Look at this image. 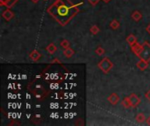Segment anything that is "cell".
<instances>
[{"label": "cell", "instance_id": "6da1fadb", "mask_svg": "<svg viewBox=\"0 0 150 126\" xmlns=\"http://www.w3.org/2000/svg\"><path fill=\"white\" fill-rule=\"evenodd\" d=\"M47 11L61 25L65 26L79 12V6L70 0H55L47 8Z\"/></svg>", "mask_w": 150, "mask_h": 126}, {"label": "cell", "instance_id": "7a4b0ae2", "mask_svg": "<svg viewBox=\"0 0 150 126\" xmlns=\"http://www.w3.org/2000/svg\"><path fill=\"white\" fill-rule=\"evenodd\" d=\"M98 67L99 69H101L103 71V73L105 74H108L112 68H113V63L110 61V59L108 57H105L98 64Z\"/></svg>", "mask_w": 150, "mask_h": 126}, {"label": "cell", "instance_id": "3957f363", "mask_svg": "<svg viewBox=\"0 0 150 126\" xmlns=\"http://www.w3.org/2000/svg\"><path fill=\"white\" fill-rule=\"evenodd\" d=\"M137 57L140 60H145L147 61H150V44L148 41H145L142 44V50Z\"/></svg>", "mask_w": 150, "mask_h": 126}, {"label": "cell", "instance_id": "277c9868", "mask_svg": "<svg viewBox=\"0 0 150 126\" xmlns=\"http://www.w3.org/2000/svg\"><path fill=\"white\" fill-rule=\"evenodd\" d=\"M129 99H130V102L132 103V107L133 108L138 107L141 104V103H142L140 97H138V96L136 94H134V93H133V94H131L129 96Z\"/></svg>", "mask_w": 150, "mask_h": 126}, {"label": "cell", "instance_id": "5b68a950", "mask_svg": "<svg viewBox=\"0 0 150 126\" xmlns=\"http://www.w3.org/2000/svg\"><path fill=\"white\" fill-rule=\"evenodd\" d=\"M131 46L132 52H133L136 56H138V55L140 54V53L142 52V44L141 45V44H139L138 42L134 43V45H132V46Z\"/></svg>", "mask_w": 150, "mask_h": 126}, {"label": "cell", "instance_id": "8992f818", "mask_svg": "<svg viewBox=\"0 0 150 126\" xmlns=\"http://www.w3.org/2000/svg\"><path fill=\"white\" fill-rule=\"evenodd\" d=\"M107 100H108V102H109L111 104L116 105V104L119 103V101H120V96H118L117 93H112V95H110V96L107 97Z\"/></svg>", "mask_w": 150, "mask_h": 126}, {"label": "cell", "instance_id": "52a82bcc", "mask_svg": "<svg viewBox=\"0 0 150 126\" xmlns=\"http://www.w3.org/2000/svg\"><path fill=\"white\" fill-rule=\"evenodd\" d=\"M29 58L33 61H38L41 58V54L40 53V52L38 50H33L29 53Z\"/></svg>", "mask_w": 150, "mask_h": 126}, {"label": "cell", "instance_id": "ba28073f", "mask_svg": "<svg viewBox=\"0 0 150 126\" xmlns=\"http://www.w3.org/2000/svg\"><path fill=\"white\" fill-rule=\"evenodd\" d=\"M2 17L6 20V21H10L11 19H12L14 18V13L10 10V9H6L3 13H2Z\"/></svg>", "mask_w": 150, "mask_h": 126}, {"label": "cell", "instance_id": "9c48e42d", "mask_svg": "<svg viewBox=\"0 0 150 126\" xmlns=\"http://www.w3.org/2000/svg\"><path fill=\"white\" fill-rule=\"evenodd\" d=\"M149 61H147L145 60H140L137 64H136V67L141 70V71H144L146 70L148 68H149Z\"/></svg>", "mask_w": 150, "mask_h": 126}, {"label": "cell", "instance_id": "30bf717a", "mask_svg": "<svg viewBox=\"0 0 150 126\" xmlns=\"http://www.w3.org/2000/svg\"><path fill=\"white\" fill-rule=\"evenodd\" d=\"M46 50L48 53L50 54H54L56 51H57V46H55V45L54 43H50L47 47H46Z\"/></svg>", "mask_w": 150, "mask_h": 126}, {"label": "cell", "instance_id": "8fae6325", "mask_svg": "<svg viewBox=\"0 0 150 126\" xmlns=\"http://www.w3.org/2000/svg\"><path fill=\"white\" fill-rule=\"evenodd\" d=\"M131 17H132V18H133L134 21L138 22V21H140V20L142 18V14L139 11H134L132 13Z\"/></svg>", "mask_w": 150, "mask_h": 126}, {"label": "cell", "instance_id": "7c38bea8", "mask_svg": "<svg viewBox=\"0 0 150 126\" xmlns=\"http://www.w3.org/2000/svg\"><path fill=\"white\" fill-rule=\"evenodd\" d=\"M121 105L123 106V108L125 109H129L132 107V103L130 102V99H129V96L128 97H125L122 102H121Z\"/></svg>", "mask_w": 150, "mask_h": 126}, {"label": "cell", "instance_id": "4fadbf2b", "mask_svg": "<svg viewBox=\"0 0 150 126\" xmlns=\"http://www.w3.org/2000/svg\"><path fill=\"white\" fill-rule=\"evenodd\" d=\"M135 120H136V122L138 124H142L147 120V118H146V116L143 113H138L136 115V117H135Z\"/></svg>", "mask_w": 150, "mask_h": 126}, {"label": "cell", "instance_id": "5bb4252c", "mask_svg": "<svg viewBox=\"0 0 150 126\" xmlns=\"http://www.w3.org/2000/svg\"><path fill=\"white\" fill-rule=\"evenodd\" d=\"M126 40H127V42L130 46H132V45H134V43L137 42V37H136L135 35H134V34H130V35L127 36V38Z\"/></svg>", "mask_w": 150, "mask_h": 126}, {"label": "cell", "instance_id": "9a60e30c", "mask_svg": "<svg viewBox=\"0 0 150 126\" xmlns=\"http://www.w3.org/2000/svg\"><path fill=\"white\" fill-rule=\"evenodd\" d=\"M63 54H64V56H65L66 58H71V57L75 54V51H74L72 48L68 47V48H66V49L63 51Z\"/></svg>", "mask_w": 150, "mask_h": 126}, {"label": "cell", "instance_id": "2e32d148", "mask_svg": "<svg viewBox=\"0 0 150 126\" xmlns=\"http://www.w3.org/2000/svg\"><path fill=\"white\" fill-rule=\"evenodd\" d=\"M120 26V23L117 19H113L110 22V28H112V30H117Z\"/></svg>", "mask_w": 150, "mask_h": 126}, {"label": "cell", "instance_id": "e0dca14e", "mask_svg": "<svg viewBox=\"0 0 150 126\" xmlns=\"http://www.w3.org/2000/svg\"><path fill=\"white\" fill-rule=\"evenodd\" d=\"M90 31H91V32L93 35H96V34H98V33L100 32V29H99V27H98V25H92V26L90 28Z\"/></svg>", "mask_w": 150, "mask_h": 126}, {"label": "cell", "instance_id": "ac0fdd59", "mask_svg": "<svg viewBox=\"0 0 150 126\" xmlns=\"http://www.w3.org/2000/svg\"><path fill=\"white\" fill-rule=\"evenodd\" d=\"M18 0H8L5 4H4V6H5L6 8H8V9H10V8H11L17 2H18Z\"/></svg>", "mask_w": 150, "mask_h": 126}, {"label": "cell", "instance_id": "d6986e66", "mask_svg": "<svg viewBox=\"0 0 150 126\" xmlns=\"http://www.w3.org/2000/svg\"><path fill=\"white\" fill-rule=\"evenodd\" d=\"M60 45H61V46H62V48L66 49V48L69 47V46H70V43H69V41L68 39H63V40H62V41H61Z\"/></svg>", "mask_w": 150, "mask_h": 126}, {"label": "cell", "instance_id": "ffe728a7", "mask_svg": "<svg viewBox=\"0 0 150 126\" xmlns=\"http://www.w3.org/2000/svg\"><path fill=\"white\" fill-rule=\"evenodd\" d=\"M95 52H96V53H97L98 55L101 56V55H103V54L105 53V50L102 46H98V47L95 50Z\"/></svg>", "mask_w": 150, "mask_h": 126}, {"label": "cell", "instance_id": "44dd1931", "mask_svg": "<svg viewBox=\"0 0 150 126\" xmlns=\"http://www.w3.org/2000/svg\"><path fill=\"white\" fill-rule=\"evenodd\" d=\"M100 0H88V2L92 5V6H95V5H97L98 4V2H99Z\"/></svg>", "mask_w": 150, "mask_h": 126}, {"label": "cell", "instance_id": "7402d4cb", "mask_svg": "<svg viewBox=\"0 0 150 126\" xmlns=\"http://www.w3.org/2000/svg\"><path fill=\"white\" fill-rule=\"evenodd\" d=\"M145 97H146V99H147L148 101H149L150 102V89L149 90H148V91L145 93Z\"/></svg>", "mask_w": 150, "mask_h": 126}, {"label": "cell", "instance_id": "603a6c76", "mask_svg": "<svg viewBox=\"0 0 150 126\" xmlns=\"http://www.w3.org/2000/svg\"><path fill=\"white\" fill-rule=\"evenodd\" d=\"M146 31H147V32H148L150 34V23L149 24V25L146 27Z\"/></svg>", "mask_w": 150, "mask_h": 126}, {"label": "cell", "instance_id": "cb8c5ba5", "mask_svg": "<svg viewBox=\"0 0 150 126\" xmlns=\"http://www.w3.org/2000/svg\"><path fill=\"white\" fill-rule=\"evenodd\" d=\"M146 122H147V125L150 126V117L148 118V119H147V120H146Z\"/></svg>", "mask_w": 150, "mask_h": 126}, {"label": "cell", "instance_id": "d4e9b609", "mask_svg": "<svg viewBox=\"0 0 150 126\" xmlns=\"http://www.w3.org/2000/svg\"><path fill=\"white\" fill-rule=\"evenodd\" d=\"M31 1H32L33 3H35V4H36V3H38V2H39L40 0H31Z\"/></svg>", "mask_w": 150, "mask_h": 126}, {"label": "cell", "instance_id": "484cf974", "mask_svg": "<svg viewBox=\"0 0 150 126\" xmlns=\"http://www.w3.org/2000/svg\"><path fill=\"white\" fill-rule=\"evenodd\" d=\"M103 1H104L105 3H109V2H110L111 0H103Z\"/></svg>", "mask_w": 150, "mask_h": 126}, {"label": "cell", "instance_id": "4316f807", "mask_svg": "<svg viewBox=\"0 0 150 126\" xmlns=\"http://www.w3.org/2000/svg\"><path fill=\"white\" fill-rule=\"evenodd\" d=\"M45 1H47V0H45Z\"/></svg>", "mask_w": 150, "mask_h": 126}]
</instances>
